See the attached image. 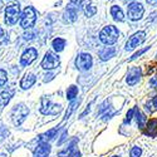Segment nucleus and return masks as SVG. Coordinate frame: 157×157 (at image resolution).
I'll use <instances>...</instances> for the list:
<instances>
[{"label": "nucleus", "mask_w": 157, "mask_h": 157, "mask_svg": "<svg viewBox=\"0 0 157 157\" xmlns=\"http://www.w3.org/2000/svg\"><path fill=\"white\" fill-rule=\"evenodd\" d=\"M114 56H116V48L114 47H111V45L102 48L99 50V53H98V57H99V59L102 62H107V60L112 59Z\"/></svg>", "instance_id": "15"}, {"label": "nucleus", "mask_w": 157, "mask_h": 157, "mask_svg": "<svg viewBox=\"0 0 157 157\" xmlns=\"http://www.w3.org/2000/svg\"><path fill=\"white\" fill-rule=\"evenodd\" d=\"M78 93H79V88H78L77 86H74V84H72V86H69V87L67 88L65 96H67V99H68L69 102H72V101L77 99Z\"/></svg>", "instance_id": "21"}, {"label": "nucleus", "mask_w": 157, "mask_h": 157, "mask_svg": "<svg viewBox=\"0 0 157 157\" xmlns=\"http://www.w3.org/2000/svg\"><path fill=\"white\" fill-rule=\"evenodd\" d=\"M60 65V58L58 57V54H56L54 52H47L44 58L42 59L40 67L45 71H52L56 69Z\"/></svg>", "instance_id": "6"}, {"label": "nucleus", "mask_w": 157, "mask_h": 157, "mask_svg": "<svg viewBox=\"0 0 157 157\" xmlns=\"http://www.w3.org/2000/svg\"><path fill=\"white\" fill-rule=\"evenodd\" d=\"M83 10H84V14H86V17H88V18H90V17L96 15V13H97V8H96L94 5H92V4L86 5Z\"/></svg>", "instance_id": "24"}, {"label": "nucleus", "mask_w": 157, "mask_h": 157, "mask_svg": "<svg viewBox=\"0 0 157 157\" xmlns=\"http://www.w3.org/2000/svg\"><path fill=\"white\" fill-rule=\"evenodd\" d=\"M74 65L79 72H88L93 65V58L89 53H79L74 60Z\"/></svg>", "instance_id": "5"}, {"label": "nucleus", "mask_w": 157, "mask_h": 157, "mask_svg": "<svg viewBox=\"0 0 157 157\" xmlns=\"http://www.w3.org/2000/svg\"><path fill=\"white\" fill-rule=\"evenodd\" d=\"M142 79V69L141 67H131L127 71L126 74V83L129 87H133L136 84H138Z\"/></svg>", "instance_id": "9"}, {"label": "nucleus", "mask_w": 157, "mask_h": 157, "mask_svg": "<svg viewBox=\"0 0 157 157\" xmlns=\"http://www.w3.org/2000/svg\"><path fill=\"white\" fill-rule=\"evenodd\" d=\"M6 81H8V74H6V72H5L4 69H0V87L5 86Z\"/></svg>", "instance_id": "27"}, {"label": "nucleus", "mask_w": 157, "mask_h": 157, "mask_svg": "<svg viewBox=\"0 0 157 157\" xmlns=\"http://www.w3.org/2000/svg\"><path fill=\"white\" fill-rule=\"evenodd\" d=\"M29 114V108L25 106L24 103H19V104H15L14 107L11 109V120H13V123L15 126H20Z\"/></svg>", "instance_id": "3"}, {"label": "nucleus", "mask_w": 157, "mask_h": 157, "mask_svg": "<svg viewBox=\"0 0 157 157\" xmlns=\"http://www.w3.org/2000/svg\"><path fill=\"white\" fill-rule=\"evenodd\" d=\"M20 19V5L19 4H10L5 9V24L14 25Z\"/></svg>", "instance_id": "7"}, {"label": "nucleus", "mask_w": 157, "mask_h": 157, "mask_svg": "<svg viewBox=\"0 0 157 157\" xmlns=\"http://www.w3.org/2000/svg\"><path fill=\"white\" fill-rule=\"evenodd\" d=\"M36 57H38V50L35 48H28L21 54L20 64L23 65V67H28V65H30L36 59Z\"/></svg>", "instance_id": "11"}, {"label": "nucleus", "mask_w": 157, "mask_h": 157, "mask_svg": "<svg viewBox=\"0 0 157 157\" xmlns=\"http://www.w3.org/2000/svg\"><path fill=\"white\" fill-rule=\"evenodd\" d=\"M52 151L49 142H39V145L34 148L33 156L34 157H48Z\"/></svg>", "instance_id": "12"}, {"label": "nucleus", "mask_w": 157, "mask_h": 157, "mask_svg": "<svg viewBox=\"0 0 157 157\" xmlns=\"http://www.w3.org/2000/svg\"><path fill=\"white\" fill-rule=\"evenodd\" d=\"M145 40H146V33H145V32H137V33H135L133 35L129 36V39H128L127 43H126L124 49H126L127 52H132V50H135L138 45H141Z\"/></svg>", "instance_id": "8"}, {"label": "nucleus", "mask_w": 157, "mask_h": 157, "mask_svg": "<svg viewBox=\"0 0 157 157\" xmlns=\"http://www.w3.org/2000/svg\"><path fill=\"white\" fill-rule=\"evenodd\" d=\"M67 136H68V131H67V129H64V131H63V133L60 135V138H59V140H58V142H57V143H58V146H62L63 143L68 140V137H67Z\"/></svg>", "instance_id": "29"}, {"label": "nucleus", "mask_w": 157, "mask_h": 157, "mask_svg": "<svg viewBox=\"0 0 157 157\" xmlns=\"http://www.w3.org/2000/svg\"><path fill=\"white\" fill-rule=\"evenodd\" d=\"M146 2H147V4H150V5H152V6L157 5V0H146Z\"/></svg>", "instance_id": "38"}, {"label": "nucleus", "mask_w": 157, "mask_h": 157, "mask_svg": "<svg viewBox=\"0 0 157 157\" xmlns=\"http://www.w3.org/2000/svg\"><path fill=\"white\" fill-rule=\"evenodd\" d=\"M81 98L79 99H74V101H72L71 102V104H69V107H68V109H67V112H65V116H64V120L65 121H67L68 118H69V117L72 116V113L78 108V106H79V104H81Z\"/></svg>", "instance_id": "23"}, {"label": "nucleus", "mask_w": 157, "mask_h": 157, "mask_svg": "<svg viewBox=\"0 0 157 157\" xmlns=\"http://www.w3.org/2000/svg\"><path fill=\"white\" fill-rule=\"evenodd\" d=\"M78 10H79L78 8L69 4V6L63 13V20L65 23H74L77 20V17H78Z\"/></svg>", "instance_id": "13"}, {"label": "nucleus", "mask_w": 157, "mask_h": 157, "mask_svg": "<svg viewBox=\"0 0 157 157\" xmlns=\"http://www.w3.org/2000/svg\"><path fill=\"white\" fill-rule=\"evenodd\" d=\"M65 39H63V38H56V39H53V42H52V47H53V49H54V52H57V53H60V52H63L64 50V48H65Z\"/></svg>", "instance_id": "22"}, {"label": "nucleus", "mask_w": 157, "mask_h": 157, "mask_svg": "<svg viewBox=\"0 0 157 157\" xmlns=\"http://www.w3.org/2000/svg\"><path fill=\"white\" fill-rule=\"evenodd\" d=\"M53 78H54V74H53V73H47V74L44 75V78H43V81L47 83V82H50L52 79H53Z\"/></svg>", "instance_id": "35"}, {"label": "nucleus", "mask_w": 157, "mask_h": 157, "mask_svg": "<svg viewBox=\"0 0 157 157\" xmlns=\"http://www.w3.org/2000/svg\"><path fill=\"white\" fill-rule=\"evenodd\" d=\"M13 94H14V90L13 89H6V90H3L2 93H0V106H6V104L10 102Z\"/></svg>", "instance_id": "20"}, {"label": "nucleus", "mask_w": 157, "mask_h": 157, "mask_svg": "<svg viewBox=\"0 0 157 157\" xmlns=\"http://www.w3.org/2000/svg\"><path fill=\"white\" fill-rule=\"evenodd\" d=\"M90 104H92V103H89V106H87V108H86V111L81 114V117H79V118H84V117H86V114L87 113H89L90 112Z\"/></svg>", "instance_id": "37"}, {"label": "nucleus", "mask_w": 157, "mask_h": 157, "mask_svg": "<svg viewBox=\"0 0 157 157\" xmlns=\"http://www.w3.org/2000/svg\"><path fill=\"white\" fill-rule=\"evenodd\" d=\"M4 43H5V33H4L3 28L0 27V47H2Z\"/></svg>", "instance_id": "31"}, {"label": "nucleus", "mask_w": 157, "mask_h": 157, "mask_svg": "<svg viewBox=\"0 0 157 157\" xmlns=\"http://www.w3.org/2000/svg\"><path fill=\"white\" fill-rule=\"evenodd\" d=\"M58 132H59V127L52 128V129L48 131V132H45V133H43V135L39 136V137H38V141H39V142H49V141H52V140L56 138V136H57Z\"/></svg>", "instance_id": "17"}, {"label": "nucleus", "mask_w": 157, "mask_h": 157, "mask_svg": "<svg viewBox=\"0 0 157 157\" xmlns=\"http://www.w3.org/2000/svg\"><path fill=\"white\" fill-rule=\"evenodd\" d=\"M146 128H147V131H146L147 136H151V137L157 136V118H152V120L147 121Z\"/></svg>", "instance_id": "18"}, {"label": "nucleus", "mask_w": 157, "mask_h": 157, "mask_svg": "<svg viewBox=\"0 0 157 157\" xmlns=\"http://www.w3.org/2000/svg\"><path fill=\"white\" fill-rule=\"evenodd\" d=\"M148 83H150L151 88H157V77H152L151 79L148 81Z\"/></svg>", "instance_id": "32"}, {"label": "nucleus", "mask_w": 157, "mask_h": 157, "mask_svg": "<svg viewBox=\"0 0 157 157\" xmlns=\"http://www.w3.org/2000/svg\"><path fill=\"white\" fill-rule=\"evenodd\" d=\"M23 36H24V39H25V40H33V39L35 38V32H34V30H30V29H28V32L25 33Z\"/></svg>", "instance_id": "30"}, {"label": "nucleus", "mask_w": 157, "mask_h": 157, "mask_svg": "<svg viewBox=\"0 0 157 157\" xmlns=\"http://www.w3.org/2000/svg\"><path fill=\"white\" fill-rule=\"evenodd\" d=\"M143 13H145V8H143L142 4L135 2V3H131L128 5L127 9V14H128V19H131L132 21H137L143 17Z\"/></svg>", "instance_id": "10"}, {"label": "nucleus", "mask_w": 157, "mask_h": 157, "mask_svg": "<svg viewBox=\"0 0 157 157\" xmlns=\"http://www.w3.org/2000/svg\"><path fill=\"white\" fill-rule=\"evenodd\" d=\"M36 82V77L35 74L33 73H27L23 78H21V81H20V87L21 89H29L32 88Z\"/></svg>", "instance_id": "16"}, {"label": "nucleus", "mask_w": 157, "mask_h": 157, "mask_svg": "<svg viewBox=\"0 0 157 157\" xmlns=\"http://www.w3.org/2000/svg\"><path fill=\"white\" fill-rule=\"evenodd\" d=\"M133 117H135V107L131 108V109L126 113V117H124V120H123V124H129L131 121L133 120Z\"/></svg>", "instance_id": "26"}, {"label": "nucleus", "mask_w": 157, "mask_h": 157, "mask_svg": "<svg viewBox=\"0 0 157 157\" xmlns=\"http://www.w3.org/2000/svg\"><path fill=\"white\" fill-rule=\"evenodd\" d=\"M62 109H63L62 104L52 103L50 99L47 96L42 97V99H40V107H39L40 113H43L45 116H56V114H59L62 112Z\"/></svg>", "instance_id": "4"}, {"label": "nucleus", "mask_w": 157, "mask_h": 157, "mask_svg": "<svg viewBox=\"0 0 157 157\" xmlns=\"http://www.w3.org/2000/svg\"><path fill=\"white\" fill-rule=\"evenodd\" d=\"M68 157H82V153H81V151L79 150H78V148H75Z\"/></svg>", "instance_id": "36"}, {"label": "nucleus", "mask_w": 157, "mask_h": 157, "mask_svg": "<svg viewBox=\"0 0 157 157\" xmlns=\"http://www.w3.org/2000/svg\"><path fill=\"white\" fill-rule=\"evenodd\" d=\"M142 152H143L142 148L140 146L135 145V146L131 147V150H129V157H141L142 156Z\"/></svg>", "instance_id": "25"}, {"label": "nucleus", "mask_w": 157, "mask_h": 157, "mask_svg": "<svg viewBox=\"0 0 157 157\" xmlns=\"http://www.w3.org/2000/svg\"><path fill=\"white\" fill-rule=\"evenodd\" d=\"M36 21V11L33 6H27L20 14V27L23 29H32Z\"/></svg>", "instance_id": "2"}, {"label": "nucleus", "mask_w": 157, "mask_h": 157, "mask_svg": "<svg viewBox=\"0 0 157 157\" xmlns=\"http://www.w3.org/2000/svg\"><path fill=\"white\" fill-rule=\"evenodd\" d=\"M83 2H84V0H71V4H72V5H74L75 8L79 9V6L83 4Z\"/></svg>", "instance_id": "34"}, {"label": "nucleus", "mask_w": 157, "mask_h": 157, "mask_svg": "<svg viewBox=\"0 0 157 157\" xmlns=\"http://www.w3.org/2000/svg\"><path fill=\"white\" fill-rule=\"evenodd\" d=\"M112 157H121V156H120V155H113Z\"/></svg>", "instance_id": "40"}, {"label": "nucleus", "mask_w": 157, "mask_h": 157, "mask_svg": "<svg viewBox=\"0 0 157 157\" xmlns=\"http://www.w3.org/2000/svg\"><path fill=\"white\" fill-rule=\"evenodd\" d=\"M148 49H150V47H146V48H143V49H141V50H138V52H137V53H135V54H133L132 57H131V58H129L128 60H129V62H132V60H135V59H137V58H140V56H142L143 53H146V52H147Z\"/></svg>", "instance_id": "28"}, {"label": "nucleus", "mask_w": 157, "mask_h": 157, "mask_svg": "<svg viewBox=\"0 0 157 157\" xmlns=\"http://www.w3.org/2000/svg\"><path fill=\"white\" fill-rule=\"evenodd\" d=\"M120 36V32L114 25H107L104 27L101 33H99V40L104 44V45H113L117 40H118Z\"/></svg>", "instance_id": "1"}, {"label": "nucleus", "mask_w": 157, "mask_h": 157, "mask_svg": "<svg viewBox=\"0 0 157 157\" xmlns=\"http://www.w3.org/2000/svg\"><path fill=\"white\" fill-rule=\"evenodd\" d=\"M136 0H124V3H128V4H131V3H135Z\"/></svg>", "instance_id": "39"}, {"label": "nucleus", "mask_w": 157, "mask_h": 157, "mask_svg": "<svg viewBox=\"0 0 157 157\" xmlns=\"http://www.w3.org/2000/svg\"><path fill=\"white\" fill-rule=\"evenodd\" d=\"M133 118L136 120V123H137V127L140 129H143L146 127V123L148 121L147 118V114L146 113H143L138 107H135V117Z\"/></svg>", "instance_id": "14"}, {"label": "nucleus", "mask_w": 157, "mask_h": 157, "mask_svg": "<svg viewBox=\"0 0 157 157\" xmlns=\"http://www.w3.org/2000/svg\"><path fill=\"white\" fill-rule=\"evenodd\" d=\"M111 15L113 17V19L116 21H124V14H123V11L120 6L113 5L111 8Z\"/></svg>", "instance_id": "19"}, {"label": "nucleus", "mask_w": 157, "mask_h": 157, "mask_svg": "<svg viewBox=\"0 0 157 157\" xmlns=\"http://www.w3.org/2000/svg\"><path fill=\"white\" fill-rule=\"evenodd\" d=\"M150 104H151V107H153V111H157V96H155L151 101H148Z\"/></svg>", "instance_id": "33"}]
</instances>
